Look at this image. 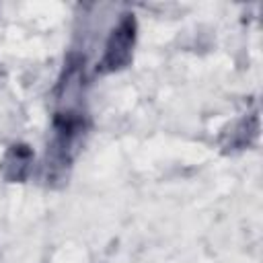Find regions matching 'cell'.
Returning <instances> with one entry per match:
<instances>
[{"label": "cell", "instance_id": "cell-1", "mask_svg": "<svg viewBox=\"0 0 263 263\" xmlns=\"http://www.w3.org/2000/svg\"><path fill=\"white\" fill-rule=\"evenodd\" d=\"M134 45H136V18L134 14H123L117 23V27L111 31L107 43H105V53L99 62V72H119L123 70L134 55Z\"/></svg>", "mask_w": 263, "mask_h": 263}, {"label": "cell", "instance_id": "cell-2", "mask_svg": "<svg viewBox=\"0 0 263 263\" xmlns=\"http://www.w3.org/2000/svg\"><path fill=\"white\" fill-rule=\"evenodd\" d=\"M33 168V150L27 144H12L0 160V175L8 183H23Z\"/></svg>", "mask_w": 263, "mask_h": 263}, {"label": "cell", "instance_id": "cell-3", "mask_svg": "<svg viewBox=\"0 0 263 263\" xmlns=\"http://www.w3.org/2000/svg\"><path fill=\"white\" fill-rule=\"evenodd\" d=\"M257 134H259V119H257V115L245 117V119L238 121L236 127L230 132V138H228V142H226V148H236V150L247 148V146L257 138Z\"/></svg>", "mask_w": 263, "mask_h": 263}, {"label": "cell", "instance_id": "cell-4", "mask_svg": "<svg viewBox=\"0 0 263 263\" xmlns=\"http://www.w3.org/2000/svg\"><path fill=\"white\" fill-rule=\"evenodd\" d=\"M2 78H4V74H2V70H0V84H2Z\"/></svg>", "mask_w": 263, "mask_h": 263}]
</instances>
